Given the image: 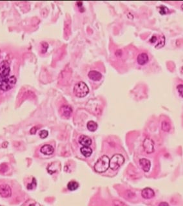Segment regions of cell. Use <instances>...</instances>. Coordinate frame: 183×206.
Segmentation results:
<instances>
[{
  "label": "cell",
  "instance_id": "cell-22",
  "mask_svg": "<svg viewBox=\"0 0 183 206\" xmlns=\"http://www.w3.org/2000/svg\"><path fill=\"white\" fill-rule=\"evenodd\" d=\"M177 91H178V92L179 93L180 95L181 96V97H182V85H178L177 87Z\"/></svg>",
  "mask_w": 183,
  "mask_h": 206
},
{
  "label": "cell",
  "instance_id": "cell-14",
  "mask_svg": "<svg viewBox=\"0 0 183 206\" xmlns=\"http://www.w3.org/2000/svg\"><path fill=\"white\" fill-rule=\"evenodd\" d=\"M148 56L146 53H141L137 57V63L140 65H145L148 63Z\"/></svg>",
  "mask_w": 183,
  "mask_h": 206
},
{
  "label": "cell",
  "instance_id": "cell-16",
  "mask_svg": "<svg viewBox=\"0 0 183 206\" xmlns=\"http://www.w3.org/2000/svg\"><path fill=\"white\" fill-rule=\"evenodd\" d=\"M97 124L96 123V122L94 121H89L88 122V123H87V128L89 131H95L97 130Z\"/></svg>",
  "mask_w": 183,
  "mask_h": 206
},
{
  "label": "cell",
  "instance_id": "cell-4",
  "mask_svg": "<svg viewBox=\"0 0 183 206\" xmlns=\"http://www.w3.org/2000/svg\"><path fill=\"white\" fill-rule=\"evenodd\" d=\"M16 77L14 76L8 77L0 82V89L4 91H7L14 88L16 84Z\"/></svg>",
  "mask_w": 183,
  "mask_h": 206
},
{
  "label": "cell",
  "instance_id": "cell-11",
  "mask_svg": "<svg viewBox=\"0 0 183 206\" xmlns=\"http://www.w3.org/2000/svg\"><path fill=\"white\" fill-rule=\"evenodd\" d=\"M79 142L83 146H90L92 144V139L86 135H81L79 138Z\"/></svg>",
  "mask_w": 183,
  "mask_h": 206
},
{
  "label": "cell",
  "instance_id": "cell-3",
  "mask_svg": "<svg viewBox=\"0 0 183 206\" xmlns=\"http://www.w3.org/2000/svg\"><path fill=\"white\" fill-rule=\"evenodd\" d=\"M124 163V158L120 154L114 155L110 160L109 168L111 170H117Z\"/></svg>",
  "mask_w": 183,
  "mask_h": 206
},
{
  "label": "cell",
  "instance_id": "cell-10",
  "mask_svg": "<svg viewBox=\"0 0 183 206\" xmlns=\"http://www.w3.org/2000/svg\"><path fill=\"white\" fill-rule=\"evenodd\" d=\"M88 77L93 81H99L102 79V74L96 70H91L88 72Z\"/></svg>",
  "mask_w": 183,
  "mask_h": 206
},
{
  "label": "cell",
  "instance_id": "cell-13",
  "mask_svg": "<svg viewBox=\"0 0 183 206\" xmlns=\"http://www.w3.org/2000/svg\"><path fill=\"white\" fill-rule=\"evenodd\" d=\"M139 164L142 169L145 172H148L151 168V163L150 161L146 159H141L139 160Z\"/></svg>",
  "mask_w": 183,
  "mask_h": 206
},
{
  "label": "cell",
  "instance_id": "cell-6",
  "mask_svg": "<svg viewBox=\"0 0 183 206\" xmlns=\"http://www.w3.org/2000/svg\"><path fill=\"white\" fill-rule=\"evenodd\" d=\"M143 148L147 153H152L154 152V142L150 138H146L143 142Z\"/></svg>",
  "mask_w": 183,
  "mask_h": 206
},
{
  "label": "cell",
  "instance_id": "cell-2",
  "mask_svg": "<svg viewBox=\"0 0 183 206\" xmlns=\"http://www.w3.org/2000/svg\"><path fill=\"white\" fill-rule=\"evenodd\" d=\"M89 92L88 87L85 82L80 81L75 84L74 88V93L78 97H84Z\"/></svg>",
  "mask_w": 183,
  "mask_h": 206
},
{
  "label": "cell",
  "instance_id": "cell-12",
  "mask_svg": "<svg viewBox=\"0 0 183 206\" xmlns=\"http://www.w3.org/2000/svg\"><path fill=\"white\" fill-rule=\"evenodd\" d=\"M40 151L43 153L44 155H51L53 153L54 151V149L51 146L49 145V144H45V145L43 146L41 148V150Z\"/></svg>",
  "mask_w": 183,
  "mask_h": 206
},
{
  "label": "cell",
  "instance_id": "cell-9",
  "mask_svg": "<svg viewBox=\"0 0 183 206\" xmlns=\"http://www.w3.org/2000/svg\"><path fill=\"white\" fill-rule=\"evenodd\" d=\"M62 115L66 118H69L72 113V108L69 105H64L60 109Z\"/></svg>",
  "mask_w": 183,
  "mask_h": 206
},
{
  "label": "cell",
  "instance_id": "cell-23",
  "mask_svg": "<svg viewBox=\"0 0 183 206\" xmlns=\"http://www.w3.org/2000/svg\"><path fill=\"white\" fill-rule=\"evenodd\" d=\"M37 130H38L37 127H33V128L31 129V130H30V133L34 135V134H35V133H36Z\"/></svg>",
  "mask_w": 183,
  "mask_h": 206
},
{
  "label": "cell",
  "instance_id": "cell-24",
  "mask_svg": "<svg viewBox=\"0 0 183 206\" xmlns=\"http://www.w3.org/2000/svg\"><path fill=\"white\" fill-rule=\"evenodd\" d=\"M159 205H160V206H161V205H168V204H167V203H166V202H162V203H160V204H159Z\"/></svg>",
  "mask_w": 183,
  "mask_h": 206
},
{
  "label": "cell",
  "instance_id": "cell-1",
  "mask_svg": "<svg viewBox=\"0 0 183 206\" xmlns=\"http://www.w3.org/2000/svg\"><path fill=\"white\" fill-rule=\"evenodd\" d=\"M110 166V159L109 158L103 155L94 164V169L97 173H104L108 170Z\"/></svg>",
  "mask_w": 183,
  "mask_h": 206
},
{
  "label": "cell",
  "instance_id": "cell-7",
  "mask_svg": "<svg viewBox=\"0 0 183 206\" xmlns=\"http://www.w3.org/2000/svg\"><path fill=\"white\" fill-rule=\"evenodd\" d=\"M12 195L11 187L7 184L0 185V196L3 198H8Z\"/></svg>",
  "mask_w": 183,
  "mask_h": 206
},
{
  "label": "cell",
  "instance_id": "cell-8",
  "mask_svg": "<svg viewBox=\"0 0 183 206\" xmlns=\"http://www.w3.org/2000/svg\"><path fill=\"white\" fill-rule=\"evenodd\" d=\"M141 195L145 199H151L155 196L154 191L150 187H146L142 191Z\"/></svg>",
  "mask_w": 183,
  "mask_h": 206
},
{
  "label": "cell",
  "instance_id": "cell-20",
  "mask_svg": "<svg viewBox=\"0 0 183 206\" xmlns=\"http://www.w3.org/2000/svg\"><path fill=\"white\" fill-rule=\"evenodd\" d=\"M168 11V8L166 7H164V6H161L159 7V12L160 14L164 15V14H167V12Z\"/></svg>",
  "mask_w": 183,
  "mask_h": 206
},
{
  "label": "cell",
  "instance_id": "cell-19",
  "mask_svg": "<svg viewBox=\"0 0 183 206\" xmlns=\"http://www.w3.org/2000/svg\"><path fill=\"white\" fill-rule=\"evenodd\" d=\"M48 131L47 130H41V131L39 132V137H41V139H45L48 137Z\"/></svg>",
  "mask_w": 183,
  "mask_h": 206
},
{
  "label": "cell",
  "instance_id": "cell-18",
  "mask_svg": "<svg viewBox=\"0 0 183 206\" xmlns=\"http://www.w3.org/2000/svg\"><path fill=\"white\" fill-rule=\"evenodd\" d=\"M170 124H169V122H166V121H163L162 122V125H161V128L163 131H166V132H168L169 130H170Z\"/></svg>",
  "mask_w": 183,
  "mask_h": 206
},
{
  "label": "cell",
  "instance_id": "cell-21",
  "mask_svg": "<svg viewBox=\"0 0 183 206\" xmlns=\"http://www.w3.org/2000/svg\"><path fill=\"white\" fill-rule=\"evenodd\" d=\"M41 46H42V52L43 53H45L48 49V45L47 43H43Z\"/></svg>",
  "mask_w": 183,
  "mask_h": 206
},
{
  "label": "cell",
  "instance_id": "cell-17",
  "mask_svg": "<svg viewBox=\"0 0 183 206\" xmlns=\"http://www.w3.org/2000/svg\"><path fill=\"white\" fill-rule=\"evenodd\" d=\"M79 187V184L75 181H70L67 184V188L69 190L72 191L76 190Z\"/></svg>",
  "mask_w": 183,
  "mask_h": 206
},
{
  "label": "cell",
  "instance_id": "cell-15",
  "mask_svg": "<svg viewBox=\"0 0 183 206\" xmlns=\"http://www.w3.org/2000/svg\"><path fill=\"white\" fill-rule=\"evenodd\" d=\"M81 153L85 157H90L92 153V148L89 146H83L81 148Z\"/></svg>",
  "mask_w": 183,
  "mask_h": 206
},
{
  "label": "cell",
  "instance_id": "cell-5",
  "mask_svg": "<svg viewBox=\"0 0 183 206\" xmlns=\"http://www.w3.org/2000/svg\"><path fill=\"white\" fill-rule=\"evenodd\" d=\"M10 65L7 61H3L0 63V82L8 77L10 74Z\"/></svg>",
  "mask_w": 183,
  "mask_h": 206
}]
</instances>
